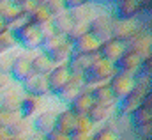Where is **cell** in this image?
Instances as JSON below:
<instances>
[{
  "label": "cell",
  "instance_id": "cell-1",
  "mask_svg": "<svg viewBox=\"0 0 152 140\" xmlns=\"http://www.w3.org/2000/svg\"><path fill=\"white\" fill-rule=\"evenodd\" d=\"M115 73H117L115 64L108 62V60H104V59H101V57H99V53H97L96 60L90 64V68H88V69L83 73L85 89L88 91V89H92V87H96V85L108 83V82H110V78L113 76Z\"/></svg>",
  "mask_w": 152,
  "mask_h": 140
},
{
  "label": "cell",
  "instance_id": "cell-2",
  "mask_svg": "<svg viewBox=\"0 0 152 140\" xmlns=\"http://www.w3.org/2000/svg\"><path fill=\"white\" fill-rule=\"evenodd\" d=\"M113 25H115V18L112 16V13H110V7H104V5L99 4L97 14L88 23V32L103 43V41H106V39L112 37Z\"/></svg>",
  "mask_w": 152,
  "mask_h": 140
},
{
  "label": "cell",
  "instance_id": "cell-3",
  "mask_svg": "<svg viewBox=\"0 0 152 140\" xmlns=\"http://www.w3.org/2000/svg\"><path fill=\"white\" fill-rule=\"evenodd\" d=\"M25 92L21 89V83L9 82L4 89H0V110L9 112H20V106L25 99Z\"/></svg>",
  "mask_w": 152,
  "mask_h": 140
},
{
  "label": "cell",
  "instance_id": "cell-4",
  "mask_svg": "<svg viewBox=\"0 0 152 140\" xmlns=\"http://www.w3.org/2000/svg\"><path fill=\"white\" fill-rule=\"evenodd\" d=\"M16 41H18V48L21 52H37L42 43L41 27L34 25V23H27L21 30L16 32Z\"/></svg>",
  "mask_w": 152,
  "mask_h": 140
},
{
  "label": "cell",
  "instance_id": "cell-5",
  "mask_svg": "<svg viewBox=\"0 0 152 140\" xmlns=\"http://www.w3.org/2000/svg\"><path fill=\"white\" fill-rule=\"evenodd\" d=\"M37 52H39V50H37ZM37 52H21V53L14 59V62H12L11 69H9V78H11V82L23 83V82L32 74L30 60H32V57H34Z\"/></svg>",
  "mask_w": 152,
  "mask_h": 140
},
{
  "label": "cell",
  "instance_id": "cell-6",
  "mask_svg": "<svg viewBox=\"0 0 152 140\" xmlns=\"http://www.w3.org/2000/svg\"><path fill=\"white\" fill-rule=\"evenodd\" d=\"M134 80H136V76L127 74V73H120V71H117L113 76L110 78L108 87L112 89L113 98H115V101H117V103H118V101H122V99H124L131 91H133V87H134Z\"/></svg>",
  "mask_w": 152,
  "mask_h": 140
},
{
  "label": "cell",
  "instance_id": "cell-7",
  "mask_svg": "<svg viewBox=\"0 0 152 140\" xmlns=\"http://www.w3.org/2000/svg\"><path fill=\"white\" fill-rule=\"evenodd\" d=\"M142 29H149V27H145L138 18H136V20H115L112 37L117 39V41L127 43L129 39H133L134 35L138 34ZM149 30H151V29H149Z\"/></svg>",
  "mask_w": 152,
  "mask_h": 140
},
{
  "label": "cell",
  "instance_id": "cell-8",
  "mask_svg": "<svg viewBox=\"0 0 152 140\" xmlns=\"http://www.w3.org/2000/svg\"><path fill=\"white\" fill-rule=\"evenodd\" d=\"M127 50L138 53L143 60L152 59V34L149 29H142L133 39H129L126 43Z\"/></svg>",
  "mask_w": 152,
  "mask_h": 140
},
{
  "label": "cell",
  "instance_id": "cell-9",
  "mask_svg": "<svg viewBox=\"0 0 152 140\" xmlns=\"http://www.w3.org/2000/svg\"><path fill=\"white\" fill-rule=\"evenodd\" d=\"M48 80V89H50V96H57L71 80V71L67 68V64H60L55 66L53 69L46 74Z\"/></svg>",
  "mask_w": 152,
  "mask_h": 140
},
{
  "label": "cell",
  "instance_id": "cell-10",
  "mask_svg": "<svg viewBox=\"0 0 152 140\" xmlns=\"http://www.w3.org/2000/svg\"><path fill=\"white\" fill-rule=\"evenodd\" d=\"M85 89V80H83V74H71V80H69V83L55 96L57 98V101L60 103V105L64 106V108H67V106L73 103V99H75L76 96L81 92Z\"/></svg>",
  "mask_w": 152,
  "mask_h": 140
},
{
  "label": "cell",
  "instance_id": "cell-11",
  "mask_svg": "<svg viewBox=\"0 0 152 140\" xmlns=\"http://www.w3.org/2000/svg\"><path fill=\"white\" fill-rule=\"evenodd\" d=\"M115 20H136L140 16V0H118L110 5Z\"/></svg>",
  "mask_w": 152,
  "mask_h": 140
},
{
  "label": "cell",
  "instance_id": "cell-12",
  "mask_svg": "<svg viewBox=\"0 0 152 140\" xmlns=\"http://www.w3.org/2000/svg\"><path fill=\"white\" fill-rule=\"evenodd\" d=\"M57 112L58 110H55V108H46L41 113H37L32 119V131L34 133H39V135H44V137H48L50 133H53L55 131Z\"/></svg>",
  "mask_w": 152,
  "mask_h": 140
},
{
  "label": "cell",
  "instance_id": "cell-13",
  "mask_svg": "<svg viewBox=\"0 0 152 140\" xmlns=\"http://www.w3.org/2000/svg\"><path fill=\"white\" fill-rule=\"evenodd\" d=\"M69 14H71V20L73 23H83V25H88L92 21V18L97 14L99 11V4H94V2H85V0H80V4L67 9Z\"/></svg>",
  "mask_w": 152,
  "mask_h": 140
},
{
  "label": "cell",
  "instance_id": "cell-14",
  "mask_svg": "<svg viewBox=\"0 0 152 140\" xmlns=\"http://www.w3.org/2000/svg\"><path fill=\"white\" fill-rule=\"evenodd\" d=\"M126 52H127L126 43L110 37V39H106V41L101 43V48H99L97 53H99L101 59H104V60H108V62H112V64H117V62L122 59V55H124Z\"/></svg>",
  "mask_w": 152,
  "mask_h": 140
},
{
  "label": "cell",
  "instance_id": "cell-15",
  "mask_svg": "<svg viewBox=\"0 0 152 140\" xmlns=\"http://www.w3.org/2000/svg\"><path fill=\"white\" fill-rule=\"evenodd\" d=\"M21 89L27 96H39V98H48L50 96V89H48V80L42 74H30L23 83Z\"/></svg>",
  "mask_w": 152,
  "mask_h": 140
},
{
  "label": "cell",
  "instance_id": "cell-16",
  "mask_svg": "<svg viewBox=\"0 0 152 140\" xmlns=\"http://www.w3.org/2000/svg\"><path fill=\"white\" fill-rule=\"evenodd\" d=\"M117 115V103H112V105H94L88 112V119L94 122L96 128L110 122Z\"/></svg>",
  "mask_w": 152,
  "mask_h": 140
},
{
  "label": "cell",
  "instance_id": "cell-17",
  "mask_svg": "<svg viewBox=\"0 0 152 140\" xmlns=\"http://www.w3.org/2000/svg\"><path fill=\"white\" fill-rule=\"evenodd\" d=\"M101 48V41L97 37L87 32L73 41V53H83V55H96Z\"/></svg>",
  "mask_w": 152,
  "mask_h": 140
},
{
  "label": "cell",
  "instance_id": "cell-18",
  "mask_svg": "<svg viewBox=\"0 0 152 140\" xmlns=\"http://www.w3.org/2000/svg\"><path fill=\"white\" fill-rule=\"evenodd\" d=\"M48 98H39V96H25L23 103L20 106V115L25 119H34L37 113L46 110Z\"/></svg>",
  "mask_w": 152,
  "mask_h": 140
},
{
  "label": "cell",
  "instance_id": "cell-19",
  "mask_svg": "<svg viewBox=\"0 0 152 140\" xmlns=\"http://www.w3.org/2000/svg\"><path fill=\"white\" fill-rule=\"evenodd\" d=\"M142 62H143V59H142L138 53L127 50V52L122 55V59L115 64V68H117V71H120V73H127V74L136 76V73L140 71Z\"/></svg>",
  "mask_w": 152,
  "mask_h": 140
},
{
  "label": "cell",
  "instance_id": "cell-20",
  "mask_svg": "<svg viewBox=\"0 0 152 140\" xmlns=\"http://www.w3.org/2000/svg\"><path fill=\"white\" fill-rule=\"evenodd\" d=\"M92 106H94V99H92L90 92H88L87 89H83L75 99H73V103L67 106V108H69L75 115H88V112H90Z\"/></svg>",
  "mask_w": 152,
  "mask_h": 140
},
{
  "label": "cell",
  "instance_id": "cell-21",
  "mask_svg": "<svg viewBox=\"0 0 152 140\" xmlns=\"http://www.w3.org/2000/svg\"><path fill=\"white\" fill-rule=\"evenodd\" d=\"M97 53L96 55H83V53H73L69 62H67V68L71 71V74H83L85 71L90 68V64L96 60Z\"/></svg>",
  "mask_w": 152,
  "mask_h": 140
},
{
  "label": "cell",
  "instance_id": "cell-22",
  "mask_svg": "<svg viewBox=\"0 0 152 140\" xmlns=\"http://www.w3.org/2000/svg\"><path fill=\"white\" fill-rule=\"evenodd\" d=\"M73 124H75V113L69 108H62L57 112V119H55V131L58 133H66L69 135L73 131Z\"/></svg>",
  "mask_w": 152,
  "mask_h": 140
},
{
  "label": "cell",
  "instance_id": "cell-23",
  "mask_svg": "<svg viewBox=\"0 0 152 140\" xmlns=\"http://www.w3.org/2000/svg\"><path fill=\"white\" fill-rule=\"evenodd\" d=\"M88 92H90V96L94 99V105H112V103H117L112 89L108 87V83L96 85V87L88 89Z\"/></svg>",
  "mask_w": 152,
  "mask_h": 140
},
{
  "label": "cell",
  "instance_id": "cell-24",
  "mask_svg": "<svg viewBox=\"0 0 152 140\" xmlns=\"http://www.w3.org/2000/svg\"><path fill=\"white\" fill-rule=\"evenodd\" d=\"M30 68H32V73H34V74H42V76H46L50 71L55 68V64L51 62V59H50L46 53H42V52L39 50L37 53L32 57V60H30Z\"/></svg>",
  "mask_w": 152,
  "mask_h": 140
},
{
  "label": "cell",
  "instance_id": "cell-25",
  "mask_svg": "<svg viewBox=\"0 0 152 140\" xmlns=\"http://www.w3.org/2000/svg\"><path fill=\"white\" fill-rule=\"evenodd\" d=\"M21 7H20V0H0V16L4 18L5 23L14 21L16 18H20Z\"/></svg>",
  "mask_w": 152,
  "mask_h": 140
},
{
  "label": "cell",
  "instance_id": "cell-26",
  "mask_svg": "<svg viewBox=\"0 0 152 140\" xmlns=\"http://www.w3.org/2000/svg\"><path fill=\"white\" fill-rule=\"evenodd\" d=\"M73 20H71V14H69V11L66 9L64 13H60V14H57V16H53L51 18V27H53V30L57 32V34L60 35H69L71 32V29H73Z\"/></svg>",
  "mask_w": 152,
  "mask_h": 140
},
{
  "label": "cell",
  "instance_id": "cell-27",
  "mask_svg": "<svg viewBox=\"0 0 152 140\" xmlns=\"http://www.w3.org/2000/svg\"><path fill=\"white\" fill-rule=\"evenodd\" d=\"M71 55H73V43L69 41V39H66L55 52H51L48 57L51 59V62L55 64V66H60V64H67L69 62V59H71Z\"/></svg>",
  "mask_w": 152,
  "mask_h": 140
},
{
  "label": "cell",
  "instance_id": "cell-28",
  "mask_svg": "<svg viewBox=\"0 0 152 140\" xmlns=\"http://www.w3.org/2000/svg\"><path fill=\"white\" fill-rule=\"evenodd\" d=\"M9 135L11 137H16V139H27L30 133H32V119H25V117H20L9 130Z\"/></svg>",
  "mask_w": 152,
  "mask_h": 140
},
{
  "label": "cell",
  "instance_id": "cell-29",
  "mask_svg": "<svg viewBox=\"0 0 152 140\" xmlns=\"http://www.w3.org/2000/svg\"><path fill=\"white\" fill-rule=\"evenodd\" d=\"M28 20H30V23H34V25H37V27L48 25V23L51 21V14L48 13L44 0H37V7H36L34 13L28 16Z\"/></svg>",
  "mask_w": 152,
  "mask_h": 140
},
{
  "label": "cell",
  "instance_id": "cell-30",
  "mask_svg": "<svg viewBox=\"0 0 152 140\" xmlns=\"http://www.w3.org/2000/svg\"><path fill=\"white\" fill-rule=\"evenodd\" d=\"M129 117H131L133 126H145V124H152V108H147V106L140 105V108H136Z\"/></svg>",
  "mask_w": 152,
  "mask_h": 140
},
{
  "label": "cell",
  "instance_id": "cell-31",
  "mask_svg": "<svg viewBox=\"0 0 152 140\" xmlns=\"http://www.w3.org/2000/svg\"><path fill=\"white\" fill-rule=\"evenodd\" d=\"M92 140H122V139L118 137V133L112 128V124H110V122H106V124H103V126L96 128Z\"/></svg>",
  "mask_w": 152,
  "mask_h": 140
},
{
  "label": "cell",
  "instance_id": "cell-32",
  "mask_svg": "<svg viewBox=\"0 0 152 140\" xmlns=\"http://www.w3.org/2000/svg\"><path fill=\"white\" fill-rule=\"evenodd\" d=\"M20 53H21V50H20V48H14V50L5 52L4 55H0V73L9 74V69H11V66H12L14 59H16Z\"/></svg>",
  "mask_w": 152,
  "mask_h": 140
},
{
  "label": "cell",
  "instance_id": "cell-33",
  "mask_svg": "<svg viewBox=\"0 0 152 140\" xmlns=\"http://www.w3.org/2000/svg\"><path fill=\"white\" fill-rule=\"evenodd\" d=\"M73 131H96L94 122L88 119V115H75V124H73ZM71 131V133H73Z\"/></svg>",
  "mask_w": 152,
  "mask_h": 140
},
{
  "label": "cell",
  "instance_id": "cell-34",
  "mask_svg": "<svg viewBox=\"0 0 152 140\" xmlns=\"http://www.w3.org/2000/svg\"><path fill=\"white\" fill-rule=\"evenodd\" d=\"M20 112H9V110H0V128L9 130L18 119H20Z\"/></svg>",
  "mask_w": 152,
  "mask_h": 140
},
{
  "label": "cell",
  "instance_id": "cell-35",
  "mask_svg": "<svg viewBox=\"0 0 152 140\" xmlns=\"http://www.w3.org/2000/svg\"><path fill=\"white\" fill-rule=\"evenodd\" d=\"M0 44H2L5 50H14V48H18L16 34H14V32H11L9 29H5V30L0 34Z\"/></svg>",
  "mask_w": 152,
  "mask_h": 140
},
{
  "label": "cell",
  "instance_id": "cell-36",
  "mask_svg": "<svg viewBox=\"0 0 152 140\" xmlns=\"http://www.w3.org/2000/svg\"><path fill=\"white\" fill-rule=\"evenodd\" d=\"M133 139L134 140H152V124L133 126Z\"/></svg>",
  "mask_w": 152,
  "mask_h": 140
},
{
  "label": "cell",
  "instance_id": "cell-37",
  "mask_svg": "<svg viewBox=\"0 0 152 140\" xmlns=\"http://www.w3.org/2000/svg\"><path fill=\"white\" fill-rule=\"evenodd\" d=\"M44 4H46L48 13L51 14V18L66 11V0H44Z\"/></svg>",
  "mask_w": 152,
  "mask_h": 140
},
{
  "label": "cell",
  "instance_id": "cell-38",
  "mask_svg": "<svg viewBox=\"0 0 152 140\" xmlns=\"http://www.w3.org/2000/svg\"><path fill=\"white\" fill-rule=\"evenodd\" d=\"M27 23H30V20H28V16H25V14H21L20 18H16L14 21H11V23H7V29L11 30V32H18V30H21Z\"/></svg>",
  "mask_w": 152,
  "mask_h": 140
},
{
  "label": "cell",
  "instance_id": "cell-39",
  "mask_svg": "<svg viewBox=\"0 0 152 140\" xmlns=\"http://www.w3.org/2000/svg\"><path fill=\"white\" fill-rule=\"evenodd\" d=\"M20 7L25 16H30L34 13V9L37 7V0H20Z\"/></svg>",
  "mask_w": 152,
  "mask_h": 140
},
{
  "label": "cell",
  "instance_id": "cell-40",
  "mask_svg": "<svg viewBox=\"0 0 152 140\" xmlns=\"http://www.w3.org/2000/svg\"><path fill=\"white\" fill-rule=\"evenodd\" d=\"M94 137V131H73L69 133V140H92Z\"/></svg>",
  "mask_w": 152,
  "mask_h": 140
},
{
  "label": "cell",
  "instance_id": "cell-41",
  "mask_svg": "<svg viewBox=\"0 0 152 140\" xmlns=\"http://www.w3.org/2000/svg\"><path fill=\"white\" fill-rule=\"evenodd\" d=\"M46 140H69V135H66V133H58V131H53V133H50Z\"/></svg>",
  "mask_w": 152,
  "mask_h": 140
},
{
  "label": "cell",
  "instance_id": "cell-42",
  "mask_svg": "<svg viewBox=\"0 0 152 140\" xmlns=\"http://www.w3.org/2000/svg\"><path fill=\"white\" fill-rule=\"evenodd\" d=\"M11 82V78H9V74H4V73H0V89H4L7 83Z\"/></svg>",
  "mask_w": 152,
  "mask_h": 140
},
{
  "label": "cell",
  "instance_id": "cell-43",
  "mask_svg": "<svg viewBox=\"0 0 152 140\" xmlns=\"http://www.w3.org/2000/svg\"><path fill=\"white\" fill-rule=\"evenodd\" d=\"M27 140H46V137H44V135H39V133H34V131H32V133L27 137Z\"/></svg>",
  "mask_w": 152,
  "mask_h": 140
},
{
  "label": "cell",
  "instance_id": "cell-44",
  "mask_svg": "<svg viewBox=\"0 0 152 140\" xmlns=\"http://www.w3.org/2000/svg\"><path fill=\"white\" fill-rule=\"evenodd\" d=\"M7 139H11L9 131H7V130H4V128H0V140H7Z\"/></svg>",
  "mask_w": 152,
  "mask_h": 140
},
{
  "label": "cell",
  "instance_id": "cell-45",
  "mask_svg": "<svg viewBox=\"0 0 152 140\" xmlns=\"http://www.w3.org/2000/svg\"><path fill=\"white\" fill-rule=\"evenodd\" d=\"M5 29H7V23H5V21H4V18L0 16V34H2Z\"/></svg>",
  "mask_w": 152,
  "mask_h": 140
},
{
  "label": "cell",
  "instance_id": "cell-46",
  "mask_svg": "<svg viewBox=\"0 0 152 140\" xmlns=\"http://www.w3.org/2000/svg\"><path fill=\"white\" fill-rule=\"evenodd\" d=\"M7 140H27V139H16V137H11V139H7Z\"/></svg>",
  "mask_w": 152,
  "mask_h": 140
}]
</instances>
